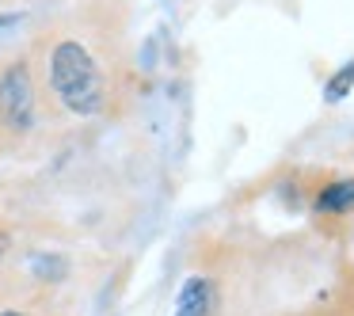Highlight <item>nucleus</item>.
<instances>
[{"instance_id": "3", "label": "nucleus", "mask_w": 354, "mask_h": 316, "mask_svg": "<svg viewBox=\"0 0 354 316\" xmlns=\"http://www.w3.org/2000/svg\"><path fill=\"white\" fill-rule=\"evenodd\" d=\"M171 316H214V286H209V278H202V275L187 278Z\"/></svg>"}, {"instance_id": "5", "label": "nucleus", "mask_w": 354, "mask_h": 316, "mask_svg": "<svg viewBox=\"0 0 354 316\" xmlns=\"http://www.w3.org/2000/svg\"><path fill=\"white\" fill-rule=\"evenodd\" d=\"M351 88H354V62H346V65H339V69L324 80V100L339 103V100H346V95H351Z\"/></svg>"}, {"instance_id": "2", "label": "nucleus", "mask_w": 354, "mask_h": 316, "mask_svg": "<svg viewBox=\"0 0 354 316\" xmlns=\"http://www.w3.org/2000/svg\"><path fill=\"white\" fill-rule=\"evenodd\" d=\"M39 95H35V77L27 62H12L0 69V126L12 133H31Z\"/></svg>"}, {"instance_id": "1", "label": "nucleus", "mask_w": 354, "mask_h": 316, "mask_svg": "<svg viewBox=\"0 0 354 316\" xmlns=\"http://www.w3.org/2000/svg\"><path fill=\"white\" fill-rule=\"evenodd\" d=\"M46 84L69 115L92 118L107 107V73L84 39H57L46 54Z\"/></svg>"}, {"instance_id": "6", "label": "nucleus", "mask_w": 354, "mask_h": 316, "mask_svg": "<svg viewBox=\"0 0 354 316\" xmlns=\"http://www.w3.org/2000/svg\"><path fill=\"white\" fill-rule=\"evenodd\" d=\"M0 316H24V313H0Z\"/></svg>"}, {"instance_id": "4", "label": "nucleus", "mask_w": 354, "mask_h": 316, "mask_svg": "<svg viewBox=\"0 0 354 316\" xmlns=\"http://www.w3.org/2000/svg\"><path fill=\"white\" fill-rule=\"evenodd\" d=\"M316 206H320V214H346V210H354V179H339V183L324 187Z\"/></svg>"}]
</instances>
